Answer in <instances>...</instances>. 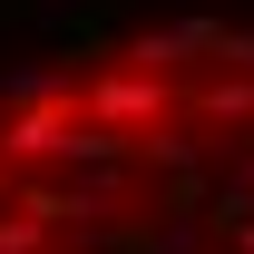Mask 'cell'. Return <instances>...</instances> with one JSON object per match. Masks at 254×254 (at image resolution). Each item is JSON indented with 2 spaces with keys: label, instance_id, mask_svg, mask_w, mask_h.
<instances>
[{
  "label": "cell",
  "instance_id": "1",
  "mask_svg": "<svg viewBox=\"0 0 254 254\" xmlns=\"http://www.w3.org/2000/svg\"><path fill=\"white\" fill-rule=\"evenodd\" d=\"M78 108H88L98 127H118V137H157V127L176 118V68L127 59V68H108V78H88V88H78Z\"/></svg>",
  "mask_w": 254,
  "mask_h": 254
},
{
  "label": "cell",
  "instance_id": "2",
  "mask_svg": "<svg viewBox=\"0 0 254 254\" xmlns=\"http://www.w3.org/2000/svg\"><path fill=\"white\" fill-rule=\"evenodd\" d=\"M78 127H88L78 88H30L10 118H0V157H10V166H68Z\"/></svg>",
  "mask_w": 254,
  "mask_h": 254
},
{
  "label": "cell",
  "instance_id": "3",
  "mask_svg": "<svg viewBox=\"0 0 254 254\" xmlns=\"http://www.w3.org/2000/svg\"><path fill=\"white\" fill-rule=\"evenodd\" d=\"M195 108H205L215 127H254V68H245V78H225V88H195Z\"/></svg>",
  "mask_w": 254,
  "mask_h": 254
},
{
  "label": "cell",
  "instance_id": "4",
  "mask_svg": "<svg viewBox=\"0 0 254 254\" xmlns=\"http://www.w3.org/2000/svg\"><path fill=\"white\" fill-rule=\"evenodd\" d=\"M10 176H20V166H10V157H0V205H10Z\"/></svg>",
  "mask_w": 254,
  "mask_h": 254
}]
</instances>
